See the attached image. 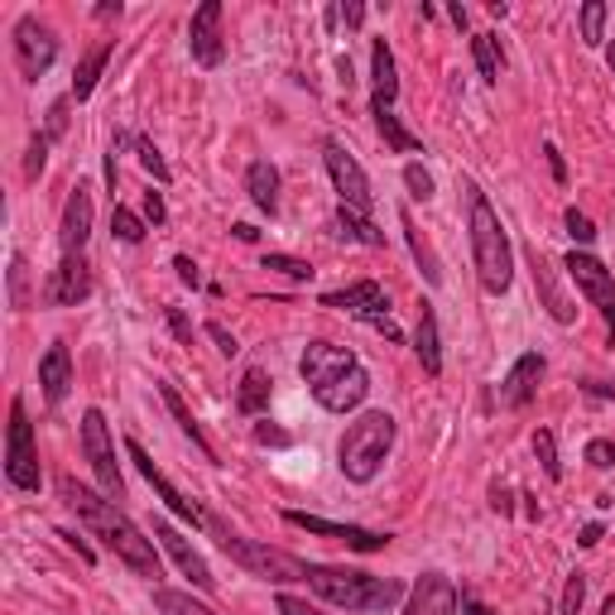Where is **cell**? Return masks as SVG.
I'll use <instances>...</instances> for the list:
<instances>
[{
  "label": "cell",
  "instance_id": "cell-26",
  "mask_svg": "<svg viewBox=\"0 0 615 615\" xmlns=\"http://www.w3.org/2000/svg\"><path fill=\"white\" fill-rule=\"evenodd\" d=\"M159 400H164V409L173 414V423H179V429H183V437H193V447L202 452V457H208V462H216V452H212V443H208V437H202L198 419H193V409L183 404V394L173 390V385H159Z\"/></svg>",
  "mask_w": 615,
  "mask_h": 615
},
{
  "label": "cell",
  "instance_id": "cell-25",
  "mask_svg": "<svg viewBox=\"0 0 615 615\" xmlns=\"http://www.w3.org/2000/svg\"><path fill=\"white\" fill-rule=\"evenodd\" d=\"M414 351H419L423 371H429V375H443V346H437V313H433V303H423V308H419Z\"/></svg>",
  "mask_w": 615,
  "mask_h": 615
},
{
  "label": "cell",
  "instance_id": "cell-29",
  "mask_svg": "<svg viewBox=\"0 0 615 615\" xmlns=\"http://www.w3.org/2000/svg\"><path fill=\"white\" fill-rule=\"evenodd\" d=\"M336 226H342L351 241H361V245H375V251H380V245H385V236H380V231L371 226V216H365V212H356V208H346V202H342V208H336Z\"/></svg>",
  "mask_w": 615,
  "mask_h": 615
},
{
  "label": "cell",
  "instance_id": "cell-61",
  "mask_svg": "<svg viewBox=\"0 0 615 615\" xmlns=\"http://www.w3.org/2000/svg\"><path fill=\"white\" fill-rule=\"evenodd\" d=\"M447 14H452V24H457V29H466V6H452Z\"/></svg>",
  "mask_w": 615,
  "mask_h": 615
},
{
  "label": "cell",
  "instance_id": "cell-21",
  "mask_svg": "<svg viewBox=\"0 0 615 615\" xmlns=\"http://www.w3.org/2000/svg\"><path fill=\"white\" fill-rule=\"evenodd\" d=\"M400 97V72H394V53L385 39L371 43V115H385Z\"/></svg>",
  "mask_w": 615,
  "mask_h": 615
},
{
  "label": "cell",
  "instance_id": "cell-33",
  "mask_svg": "<svg viewBox=\"0 0 615 615\" xmlns=\"http://www.w3.org/2000/svg\"><path fill=\"white\" fill-rule=\"evenodd\" d=\"M154 606L164 611V615H216L212 606L193 602V592H173V587H159L154 592Z\"/></svg>",
  "mask_w": 615,
  "mask_h": 615
},
{
  "label": "cell",
  "instance_id": "cell-32",
  "mask_svg": "<svg viewBox=\"0 0 615 615\" xmlns=\"http://www.w3.org/2000/svg\"><path fill=\"white\" fill-rule=\"evenodd\" d=\"M472 58H476V72L481 82H501V49H495V34H476L472 39Z\"/></svg>",
  "mask_w": 615,
  "mask_h": 615
},
{
  "label": "cell",
  "instance_id": "cell-20",
  "mask_svg": "<svg viewBox=\"0 0 615 615\" xmlns=\"http://www.w3.org/2000/svg\"><path fill=\"white\" fill-rule=\"evenodd\" d=\"M548 371V361L538 356V351H524V356L510 365V375H505V385H501V404L505 409H524L538 394V380H544Z\"/></svg>",
  "mask_w": 615,
  "mask_h": 615
},
{
  "label": "cell",
  "instance_id": "cell-31",
  "mask_svg": "<svg viewBox=\"0 0 615 615\" xmlns=\"http://www.w3.org/2000/svg\"><path fill=\"white\" fill-rule=\"evenodd\" d=\"M375 125H380V135H385V144L394 154H419L423 150V140L419 135H409V130L400 125V115L385 111V115H375Z\"/></svg>",
  "mask_w": 615,
  "mask_h": 615
},
{
  "label": "cell",
  "instance_id": "cell-35",
  "mask_svg": "<svg viewBox=\"0 0 615 615\" xmlns=\"http://www.w3.org/2000/svg\"><path fill=\"white\" fill-rule=\"evenodd\" d=\"M6 280H10V308H20V313H24V308L34 303V299H29V260L24 255H10Z\"/></svg>",
  "mask_w": 615,
  "mask_h": 615
},
{
  "label": "cell",
  "instance_id": "cell-15",
  "mask_svg": "<svg viewBox=\"0 0 615 615\" xmlns=\"http://www.w3.org/2000/svg\"><path fill=\"white\" fill-rule=\"evenodd\" d=\"M284 520L294 530H308V534H322V538H336V544L356 548V553H380L390 544V534L380 530H361V524H332V520H317V515H303V510H284Z\"/></svg>",
  "mask_w": 615,
  "mask_h": 615
},
{
  "label": "cell",
  "instance_id": "cell-37",
  "mask_svg": "<svg viewBox=\"0 0 615 615\" xmlns=\"http://www.w3.org/2000/svg\"><path fill=\"white\" fill-rule=\"evenodd\" d=\"M111 231H115V241H125V245H140L144 241V222L130 208H121V202L111 208Z\"/></svg>",
  "mask_w": 615,
  "mask_h": 615
},
{
  "label": "cell",
  "instance_id": "cell-30",
  "mask_svg": "<svg viewBox=\"0 0 615 615\" xmlns=\"http://www.w3.org/2000/svg\"><path fill=\"white\" fill-rule=\"evenodd\" d=\"M265 404H270V375L255 365V371H245V380H241L236 409H241V414H260Z\"/></svg>",
  "mask_w": 615,
  "mask_h": 615
},
{
  "label": "cell",
  "instance_id": "cell-24",
  "mask_svg": "<svg viewBox=\"0 0 615 615\" xmlns=\"http://www.w3.org/2000/svg\"><path fill=\"white\" fill-rule=\"evenodd\" d=\"M245 193H251V202L260 212H280V169L270 164V159H255L251 169H245Z\"/></svg>",
  "mask_w": 615,
  "mask_h": 615
},
{
  "label": "cell",
  "instance_id": "cell-42",
  "mask_svg": "<svg viewBox=\"0 0 615 615\" xmlns=\"http://www.w3.org/2000/svg\"><path fill=\"white\" fill-rule=\"evenodd\" d=\"M563 222H567V236H573V241H582V245H592V241H596V226H592V216H587V212L567 208Z\"/></svg>",
  "mask_w": 615,
  "mask_h": 615
},
{
  "label": "cell",
  "instance_id": "cell-43",
  "mask_svg": "<svg viewBox=\"0 0 615 615\" xmlns=\"http://www.w3.org/2000/svg\"><path fill=\"white\" fill-rule=\"evenodd\" d=\"M43 164H49V135H34L29 140V159H24V179H39Z\"/></svg>",
  "mask_w": 615,
  "mask_h": 615
},
{
  "label": "cell",
  "instance_id": "cell-62",
  "mask_svg": "<svg viewBox=\"0 0 615 615\" xmlns=\"http://www.w3.org/2000/svg\"><path fill=\"white\" fill-rule=\"evenodd\" d=\"M606 63H611V72H615V43H611V49H606Z\"/></svg>",
  "mask_w": 615,
  "mask_h": 615
},
{
  "label": "cell",
  "instance_id": "cell-2",
  "mask_svg": "<svg viewBox=\"0 0 615 615\" xmlns=\"http://www.w3.org/2000/svg\"><path fill=\"white\" fill-rule=\"evenodd\" d=\"M299 375L313 390V400L322 409H332V414H346V409L365 404V394H371V375L361 371V361L332 342H308V351L299 356Z\"/></svg>",
  "mask_w": 615,
  "mask_h": 615
},
{
  "label": "cell",
  "instance_id": "cell-8",
  "mask_svg": "<svg viewBox=\"0 0 615 615\" xmlns=\"http://www.w3.org/2000/svg\"><path fill=\"white\" fill-rule=\"evenodd\" d=\"M6 476H10L14 491H39V447H34V423H29V414H24V400L10 404Z\"/></svg>",
  "mask_w": 615,
  "mask_h": 615
},
{
  "label": "cell",
  "instance_id": "cell-59",
  "mask_svg": "<svg viewBox=\"0 0 615 615\" xmlns=\"http://www.w3.org/2000/svg\"><path fill=\"white\" fill-rule=\"evenodd\" d=\"M97 20H121V6H111V0H107V6H97Z\"/></svg>",
  "mask_w": 615,
  "mask_h": 615
},
{
  "label": "cell",
  "instance_id": "cell-11",
  "mask_svg": "<svg viewBox=\"0 0 615 615\" xmlns=\"http://www.w3.org/2000/svg\"><path fill=\"white\" fill-rule=\"evenodd\" d=\"M14 63H20V72L29 82H39L43 72L53 68V58H58V39H53V29L49 24H39L34 14H24L20 24H14Z\"/></svg>",
  "mask_w": 615,
  "mask_h": 615
},
{
  "label": "cell",
  "instance_id": "cell-16",
  "mask_svg": "<svg viewBox=\"0 0 615 615\" xmlns=\"http://www.w3.org/2000/svg\"><path fill=\"white\" fill-rule=\"evenodd\" d=\"M87 294H92V265H87L82 255H63V265H58L49 274V284H43V303L78 308Z\"/></svg>",
  "mask_w": 615,
  "mask_h": 615
},
{
  "label": "cell",
  "instance_id": "cell-56",
  "mask_svg": "<svg viewBox=\"0 0 615 615\" xmlns=\"http://www.w3.org/2000/svg\"><path fill=\"white\" fill-rule=\"evenodd\" d=\"M342 20H346L351 29H356V24L365 20V6H356V0H346V6H342Z\"/></svg>",
  "mask_w": 615,
  "mask_h": 615
},
{
  "label": "cell",
  "instance_id": "cell-38",
  "mask_svg": "<svg viewBox=\"0 0 615 615\" xmlns=\"http://www.w3.org/2000/svg\"><path fill=\"white\" fill-rule=\"evenodd\" d=\"M135 154H140V164H144V173H154V183H169L173 173H169V164H164V154L154 150V140H135Z\"/></svg>",
  "mask_w": 615,
  "mask_h": 615
},
{
  "label": "cell",
  "instance_id": "cell-57",
  "mask_svg": "<svg viewBox=\"0 0 615 615\" xmlns=\"http://www.w3.org/2000/svg\"><path fill=\"white\" fill-rule=\"evenodd\" d=\"M491 505H495V510H501V515H510V510H515V501H510V491H501V486H495V491H491Z\"/></svg>",
  "mask_w": 615,
  "mask_h": 615
},
{
  "label": "cell",
  "instance_id": "cell-6",
  "mask_svg": "<svg viewBox=\"0 0 615 615\" xmlns=\"http://www.w3.org/2000/svg\"><path fill=\"white\" fill-rule=\"evenodd\" d=\"M212 530H216V544H222L226 558L236 563V567H245L251 577L274 582V587H284V582H308V563L294 558V553L270 548V544L245 538V534H231V530H222V524H212Z\"/></svg>",
  "mask_w": 615,
  "mask_h": 615
},
{
  "label": "cell",
  "instance_id": "cell-48",
  "mask_svg": "<svg viewBox=\"0 0 615 615\" xmlns=\"http://www.w3.org/2000/svg\"><path fill=\"white\" fill-rule=\"evenodd\" d=\"M255 443H260V447H284L289 433H284V429H270V423H260V429H255Z\"/></svg>",
  "mask_w": 615,
  "mask_h": 615
},
{
  "label": "cell",
  "instance_id": "cell-34",
  "mask_svg": "<svg viewBox=\"0 0 615 615\" xmlns=\"http://www.w3.org/2000/svg\"><path fill=\"white\" fill-rule=\"evenodd\" d=\"M577 24H582V43H602L606 39V6L602 0H587V6H582V14H577Z\"/></svg>",
  "mask_w": 615,
  "mask_h": 615
},
{
  "label": "cell",
  "instance_id": "cell-7",
  "mask_svg": "<svg viewBox=\"0 0 615 615\" xmlns=\"http://www.w3.org/2000/svg\"><path fill=\"white\" fill-rule=\"evenodd\" d=\"M82 457L92 466V476L101 481V491L111 501L125 495V476H121V462H115V447H111V429H107V414L101 409H87L82 414Z\"/></svg>",
  "mask_w": 615,
  "mask_h": 615
},
{
  "label": "cell",
  "instance_id": "cell-53",
  "mask_svg": "<svg viewBox=\"0 0 615 615\" xmlns=\"http://www.w3.org/2000/svg\"><path fill=\"white\" fill-rule=\"evenodd\" d=\"M544 154H548V169H553V179H558V183H567V164H563L558 144H544Z\"/></svg>",
  "mask_w": 615,
  "mask_h": 615
},
{
  "label": "cell",
  "instance_id": "cell-27",
  "mask_svg": "<svg viewBox=\"0 0 615 615\" xmlns=\"http://www.w3.org/2000/svg\"><path fill=\"white\" fill-rule=\"evenodd\" d=\"M107 58H111V43H97V49L78 63V78H72V97H78V101H87V97L97 92L101 72H107Z\"/></svg>",
  "mask_w": 615,
  "mask_h": 615
},
{
  "label": "cell",
  "instance_id": "cell-22",
  "mask_svg": "<svg viewBox=\"0 0 615 615\" xmlns=\"http://www.w3.org/2000/svg\"><path fill=\"white\" fill-rule=\"evenodd\" d=\"M39 390H43V400H49V404H63L68 400V390H72V356H68L63 342H53L39 356Z\"/></svg>",
  "mask_w": 615,
  "mask_h": 615
},
{
  "label": "cell",
  "instance_id": "cell-55",
  "mask_svg": "<svg viewBox=\"0 0 615 615\" xmlns=\"http://www.w3.org/2000/svg\"><path fill=\"white\" fill-rule=\"evenodd\" d=\"M577 544H582V548H596V544H602V524H582Z\"/></svg>",
  "mask_w": 615,
  "mask_h": 615
},
{
  "label": "cell",
  "instance_id": "cell-46",
  "mask_svg": "<svg viewBox=\"0 0 615 615\" xmlns=\"http://www.w3.org/2000/svg\"><path fill=\"white\" fill-rule=\"evenodd\" d=\"M208 336H212V342L226 351V356H236V351H241V346H236V336H231V332L222 327V322H208Z\"/></svg>",
  "mask_w": 615,
  "mask_h": 615
},
{
  "label": "cell",
  "instance_id": "cell-60",
  "mask_svg": "<svg viewBox=\"0 0 615 615\" xmlns=\"http://www.w3.org/2000/svg\"><path fill=\"white\" fill-rule=\"evenodd\" d=\"M231 231H236V241H255V236H260V231H255V226H245V222H241V226H231Z\"/></svg>",
  "mask_w": 615,
  "mask_h": 615
},
{
  "label": "cell",
  "instance_id": "cell-10",
  "mask_svg": "<svg viewBox=\"0 0 615 615\" xmlns=\"http://www.w3.org/2000/svg\"><path fill=\"white\" fill-rule=\"evenodd\" d=\"M567 274L577 280V289L587 294V303L596 308V313L606 317V327H611V342H615V274L602 265L596 255H587V251H573L567 255V265H563Z\"/></svg>",
  "mask_w": 615,
  "mask_h": 615
},
{
  "label": "cell",
  "instance_id": "cell-45",
  "mask_svg": "<svg viewBox=\"0 0 615 615\" xmlns=\"http://www.w3.org/2000/svg\"><path fill=\"white\" fill-rule=\"evenodd\" d=\"M587 462L596 466V472L615 466V443H611V437H592V443H587Z\"/></svg>",
  "mask_w": 615,
  "mask_h": 615
},
{
  "label": "cell",
  "instance_id": "cell-1",
  "mask_svg": "<svg viewBox=\"0 0 615 615\" xmlns=\"http://www.w3.org/2000/svg\"><path fill=\"white\" fill-rule=\"evenodd\" d=\"M58 495H63V505L87 524V534L101 538V548L115 553V558H121L135 577H150V582L164 577V567H159L154 544L140 534V524H135V520L115 510V501H107V495H97V491L78 486L72 476H58Z\"/></svg>",
  "mask_w": 615,
  "mask_h": 615
},
{
  "label": "cell",
  "instance_id": "cell-5",
  "mask_svg": "<svg viewBox=\"0 0 615 615\" xmlns=\"http://www.w3.org/2000/svg\"><path fill=\"white\" fill-rule=\"evenodd\" d=\"M390 447H394V419L385 409H371V414H361L356 423H346L342 443H336V466H342L346 481L371 486L390 457Z\"/></svg>",
  "mask_w": 615,
  "mask_h": 615
},
{
  "label": "cell",
  "instance_id": "cell-36",
  "mask_svg": "<svg viewBox=\"0 0 615 615\" xmlns=\"http://www.w3.org/2000/svg\"><path fill=\"white\" fill-rule=\"evenodd\" d=\"M534 457H538V466H544V476H548V481H563L558 443H553V433H548V429H538V433H534Z\"/></svg>",
  "mask_w": 615,
  "mask_h": 615
},
{
  "label": "cell",
  "instance_id": "cell-13",
  "mask_svg": "<svg viewBox=\"0 0 615 615\" xmlns=\"http://www.w3.org/2000/svg\"><path fill=\"white\" fill-rule=\"evenodd\" d=\"M125 457L140 466V476L150 481V486H154V495H159V501H164V505H169L179 520H188V524H212V515H208V510H202L198 501H188V495H183L179 486H173V481H169L164 472H159V466H154V457H150V452H144V447L135 443V437H125Z\"/></svg>",
  "mask_w": 615,
  "mask_h": 615
},
{
  "label": "cell",
  "instance_id": "cell-17",
  "mask_svg": "<svg viewBox=\"0 0 615 615\" xmlns=\"http://www.w3.org/2000/svg\"><path fill=\"white\" fill-rule=\"evenodd\" d=\"M457 606H462V596L443 573H423L414 587H409L404 615H457Z\"/></svg>",
  "mask_w": 615,
  "mask_h": 615
},
{
  "label": "cell",
  "instance_id": "cell-51",
  "mask_svg": "<svg viewBox=\"0 0 615 615\" xmlns=\"http://www.w3.org/2000/svg\"><path fill=\"white\" fill-rule=\"evenodd\" d=\"M58 538H68V548H72V553H78V558H82V563H97V553H92V548H87V544H82V538H78V534H72V530H58Z\"/></svg>",
  "mask_w": 615,
  "mask_h": 615
},
{
  "label": "cell",
  "instance_id": "cell-49",
  "mask_svg": "<svg viewBox=\"0 0 615 615\" xmlns=\"http://www.w3.org/2000/svg\"><path fill=\"white\" fill-rule=\"evenodd\" d=\"M173 270H179V280H183L188 289H198V284H202V274H198V265H193V260H188V255H179V260H173Z\"/></svg>",
  "mask_w": 615,
  "mask_h": 615
},
{
  "label": "cell",
  "instance_id": "cell-44",
  "mask_svg": "<svg viewBox=\"0 0 615 615\" xmlns=\"http://www.w3.org/2000/svg\"><path fill=\"white\" fill-rule=\"evenodd\" d=\"M68 107H72V97H58L49 107V121H43V135H49V140H58L68 130Z\"/></svg>",
  "mask_w": 615,
  "mask_h": 615
},
{
  "label": "cell",
  "instance_id": "cell-4",
  "mask_svg": "<svg viewBox=\"0 0 615 615\" xmlns=\"http://www.w3.org/2000/svg\"><path fill=\"white\" fill-rule=\"evenodd\" d=\"M308 587L327 606H342V611H390L404 602L400 577H371V573H351V567H327V563H308Z\"/></svg>",
  "mask_w": 615,
  "mask_h": 615
},
{
  "label": "cell",
  "instance_id": "cell-52",
  "mask_svg": "<svg viewBox=\"0 0 615 615\" xmlns=\"http://www.w3.org/2000/svg\"><path fill=\"white\" fill-rule=\"evenodd\" d=\"M169 327H173V336H179V342H193V327H188V317L179 313V308H169Z\"/></svg>",
  "mask_w": 615,
  "mask_h": 615
},
{
  "label": "cell",
  "instance_id": "cell-3",
  "mask_svg": "<svg viewBox=\"0 0 615 615\" xmlns=\"http://www.w3.org/2000/svg\"><path fill=\"white\" fill-rule=\"evenodd\" d=\"M466 231H472V260H476V280L486 294H505L510 280H515V251H510V236L495 216L491 198L466 179Z\"/></svg>",
  "mask_w": 615,
  "mask_h": 615
},
{
  "label": "cell",
  "instance_id": "cell-18",
  "mask_svg": "<svg viewBox=\"0 0 615 615\" xmlns=\"http://www.w3.org/2000/svg\"><path fill=\"white\" fill-rule=\"evenodd\" d=\"M154 538H159V544H164V553H169V558L183 567V577L193 582L198 592H212V587H216V577L208 573V563H202V553H198L193 544H188V538H183L179 530H173V524H164V520H159V524H154Z\"/></svg>",
  "mask_w": 615,
  "mask_h": 615
},
{
  "label": "cell",
  "instance_id": "cell-58",
  "mask_svg": "<svg viewBox=\"0 0 615 615\" xmlns=\"http://www.w3.org/2000/svg\"><path fill=\"white\" fill-rule=\"evenodd\" d=\"M587 394H596V400H615V385H596V380H587V385H582Z\"/></svg>",
  "mask_w": 615,
  "mask_h": 615
},
{
  "label": "cell",
  "instance_id": "cell-9",
  "mask_svg": "<svg viewBox=\"0 0 615 615\" xmlns=\"http://www.w3.org/2000/svg\"><path fill=\"white\" fill-rule=\"evenodd\" d=\"M322 308H336V313H351L361 322H371V327H380L390 336V342H400V327L390 322V299L385 289H380L375 280H361L351 289H336V294H322Z\"/></svg>",
  "mask_w": 615,
  "mask_h": 615
},
{
  "label": "cell",
  "instance_id": "cell-47",
  "mask_svg": "<svg viewBox=\"0 0 615 615\" xmlns=\"http://www.w3.org/2000/svg\"><path fill=\"white\" fill-rule=\"evenodd\" d=\"M280 615H322V611L308 606L303 596H289V592H284V596H280Z\"/></svg>",
  "mask_w": 615,
  "mask_h": 615
},
{
  "label": "cell",
  "instance_id": "cell-54",
  "mask_svg": "<svg viewBox=\"0 0 615 615\" xmlns=\"http://www.w3.org/2000/svg\"><path fill=\"white\" fill-rule=\"evenodd\" d=\"M457 615H495V611H491L486 602H476V596H466V592H462V606H457Z\"/></svg>",
  "mask_w": 615,
  "mask_h": 615
},
{
  "label": "cell",
  "instance_id": "cell-50",
  "mask_svg": "<svg viewBox=\"0 0 615 615\" xmlns=\"http://www.w3.org/2000/svg\"><path fill=\"white\" fill-rule=\"evenodd\" d=\"M144 216H150L154 226H164V216H169V212H164V198H159V193H144Z\"/></svg>",
  "mask_w": 615,
  "mask_h": 615
},
{
  "label": "cell",
  "instance_id": "cell-19",
  "mask_svg": "<svg viewBox=\"0 0 615 615\" xmlns=\"http://www.w3.org/2000/svg\"><path fill=\"white\" fill-rule=\"evenodd\" d=\"M87 236H92V193H87V183H78L63 202V226H58L63 255H82Z\"/></svg>",
  "mask_w": 615,
  "mask_h": 615
},
{
  "label": "cell",
  "instance_id": "cell-40",
  "mask_svg": "<svg viewBox=\"0 0 615 615\" xmlns=\"http://www.w3.org/2000/svg\"><path fill=\"white\" fill-rule=\"evenodd\" d=\"M582 602H587V577L573 573V577H567V587H563V606H558V615H582Z\"/></svg>",
  "mask_w": 615,
  "mask_h": 615
},
{
  "label": "cell",
  "instance_id": "cell-41",
  "mask_svg": "<svg viewBox=\"0 0 615 615\" xmlns=\"http://www.w3.org/2000/svg\"><path fill=\"white\" fill-rule=\"evenodd\" d=\"M404 188H409V198L429 202V198H433V173L423 169V164H409V169H404Z\"/></svg>",
  "mask_w": 615,
  "mask_h": 615
},
{
  "label": "cell",
  "instance_id": "cell-14",
  "mask_svg": "<svg viewBox=\"0 0 615 615\" xmlns=\"http://www.w3.org/2000/svg\"><path fill=\"white\" fill-rule=\"evenodd\" d=\"M188 49H193L198 68H222L226 43H222V0H208V6L193 10L188 20Z\"/></svg>",
  "mask_w": 615,
  "mask_h": 615
},
{
  "label": "cell",
  "instance_id": "cell-12",
  "mask_svg": "<svg viewBox=\"0 0 615 615\" xmlns=\"http://www.w3.org/2000/svg\"><path fill=\"white\" fill-rule=\"evenodd\" d=\"M322 159H327V173H332V183H336V193H342L346 208H356L371 216V179H365V169L356 164V154H346V144L342 140H327L322 144Z\"/></svg>",
  "mask_w": 615,
  "mask_h": 615
},
{
  "label": "cell",
  "instance_id": "cell-28",
  "mask_svg": "<svg viewBox=\"0 0 615 615\" xmlns=\"http://www.w3.org/2000/svg\"><path fill=\"white\" fill-rule=\"evenodd\" d=\"M400 226H404V236H409V251H414V260L423 265V280H429V284H443V265H437V255L429 251V241H423V231L414 226V216L404 212Z\"/></svg>",
  "mask_w": 615,
  "mask_h": 615
},
{
  "label": "cell",
  "instance_id": "cell-23",
  "mask_svg": "<svg viewBox=\"0 0 615 615\" xmlns=\"http://www.w3.org/2000/svg\"><path fill=\"white\" fill-rule=\"evenodd\" d=\"M530 270H534V289L544 294V308L553 313V322H573V299L558 289V270H553V260L538 245L530 251Z\"/></svg>",
  "mask_w": 615,
  "mask_h": 615
},
{
  "label": "cell",
  "instance_id": "cell-39",
  "mask_svg": "<svg viewBox=\"0 0 615 615\" xmlns=\"http://www.w3.org/2000/svg\"><path fill=\"white\" fill-rule=\"evenodd\" d=\"M265 270H280V274H289V280H299V284L313 280V265L299 260V255H265Z\"/></svg>",
  "mask_w": 615,
  "mask_h": 615
}]
</instances>
